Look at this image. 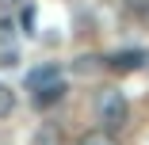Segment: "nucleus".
I'll return each instance as SVG.
<instances>
[{"label": "nucleus", "mask_w": 149, "mask_h": 145, "mask_svg": "<svg viewBox=\"0 0 149 145\" xmlns=\"http://www.w3.org/2000/svg\"><path fill=\"white\" fill-rule=\"evenodd\" d=\"M96 114H100L103 130H123L126 119H130V103H126V96L118 88H103L100 99H96Z\"/></svg>", "instance_id": "obj_1"}, {"label": "nucleus", "mask_w": 149, "mask_h": 145, "mask_svg": "<svg viewBox=\"0 0 149 145\" xmlns=\"http://www.w3.org/2000/svg\"><path fill=\"white\" fill-rule=\"evenodd\" d=\"M145 61H149L145 50H118V53L107 57V69H115V73H134V69H141Z\"/></svg>", "instance_id": "obj_2"}, {"label": "nucleus", "mask_w": 149, "mask_h": 145, "mask_svg": "<svg viewBox=\"0 0 149 145\" xmlns=\"http://www.w3.org/2000/svg\"><path fill=\"white\" fill-rule=\"evenodd\" d=\"M54 84H61V69H57V65H38V69L27 73V88H31V92L54 88Z\"/></svg>", "instance_id": "obj_3"}, {"label": "nucleus", "mask_w": 149, "mask_h": 145, "mask_svg": "<svg viewBox=\"0 0 149 145\" xmlns=\"http://www.w3.org/2000/svg\"><path fill=\"white\" fill-rule=\"evenodd\" d=\"M15 61H19V46L12 35V23L0 15V65H15Z\"/></svg>", "instance_id": "obj_4"}, {"label": "nucleus", "mask_w": 149, "mask_h": 145, "mask_svg": "<svg viewBox=\"0 0 149 145\" xmlns=\"http://www.w3.org/2000/svg\"><path fill=\"white\" fill-rule=\"evenodd\" d=\"M61 141H65V134H61L57 122H42L35 130V145H61Z\"/></svg>", "instance_id": "obj_5"}, {"label": "nucleus", "mask_w": 149, "mask_h": 145, "mask_svg": "<svg viewBox=\"0 0 149 145\" xmlns=\"http://www.w3.org/2000/svg\"><path fill=\"white\" fill-rule=\"evenodd\" d=\"M77 145H118V141H115V134H111V130H88Z\"/></svg>", "instance_id": "obj_6"}, {"label": "nucleus", "mask_w": 149, "mask_h": 145, "mask_svg": "<svg viewBox=\"0 0 149 145\" xmlns=\"http://www.w3.org/2000/svg\"><path fill=\"white\" fill-rule=\"evenodd\" d=\"M65 96V84H54V88H42V92H35V103L38 107H50V103H57Z\"/></svg>", "instance_id": "obj_7"}, {"label": "nucleus", "mask_w": 149, "mask_h": 145, "mask_svg": "<svg viewBox=\"0 0 149 145\" xmlns=\"http://www.w3.org/2000/svg\"><path fill=\"white\" fill-rule=\"evenodd\" d=\"M12 111H15V92L8 84H0V119H8Z\"/></svg>", "instance_id": "obj_8"}, {"label": "nucleus", "mask_w": 149, "mask_h": 145, "mask_svg": "<svg viewBox=\"0 0 149 145\" xmlns=\"http://www.w3.org/2000/svg\"><path fill=\"white\" fill-rule=\"evenodd\" d=\"M126 4H130L134 12H141V15H145V8H149V0H126Z\"/></svg>", "instance_id": "obj_9"}, {"label": "nucleus", "mask_w": 149, "mask_h": 145, "mask_svg": "<svg viewBox=\"0 0 149 145\" xmlns=\"http://www.w3.org/2000/svg\"><path fill=\"white\" fill-rule=\"evenodd\" d=\"M23 4V0H0V8H4V12H12V8H19Z\"/></svg>", "instance_id": "obj_10"}, {"label": "nucleus", "mask_w": 149, "mask_h": 145, "mask_svg": "<svg viewBox=\"0 0 149 145\" xmlns=\"http://www.w3.org/2000/svg\"><path fill=\"white\" fill-rule=\"evenodd\" d=\"M145 19H149V8H145Z\"/></svg>", "instance_id": "obj_11"}]
</instances>
